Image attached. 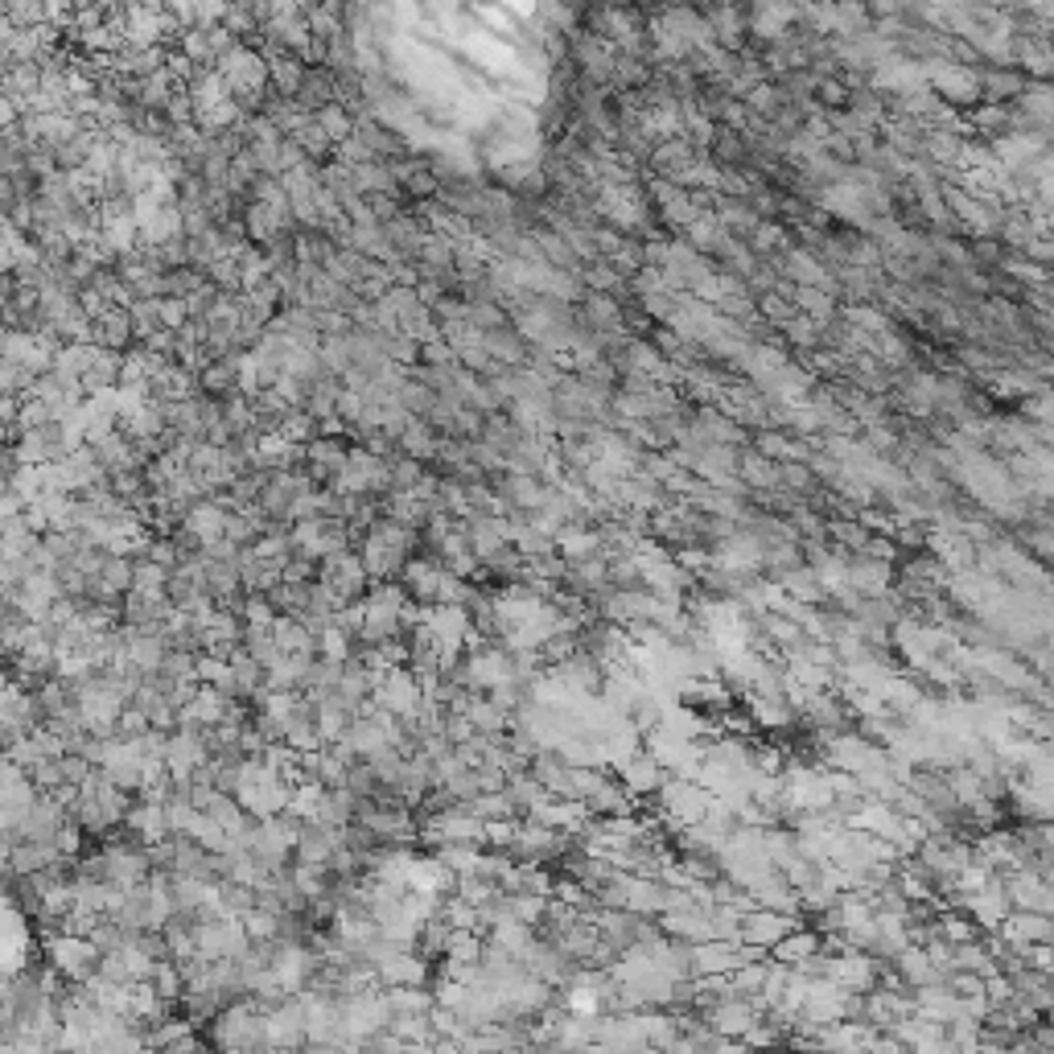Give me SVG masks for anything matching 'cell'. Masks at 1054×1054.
Here are the masks:
<instances>
[{
    "mask_svg": "<svg viewBox=\"0 0 1054 1054\" xmlns=\"http://www.w3.org/2000/svg\"><path fill=\"white\" fill-rule=\"evenodd\" d=\"M128 795L119 791V787H112V782L103 779V775H91V779L75 791V803H70V820L83 828V833L91 836H107L116 824H124V816H128Z\"/></svg>",
    "mask_w": 1054,
    "mask_h": 1054,
    "instance_id": "cell-1",
    "label": "cell"
},
{
    "mask_svg": "<svg viewBox=\"0 0 1054 1054\" xmlns=\"http://www.w3.org/2000/svg\"><path fill=\"white\" fill-rule=\"evenodd\" d=\"M697 1018L704 1021V1030H709L713 1038L742 1042V1038L749 1034V1026L763 1018V1005L749 1001V997H737V993H730V997H717V1001L704 1005Z\"/></svg>",
    "mask_w": 1054,
    "mask_h": 1054,
    "instance_id": "cell-2",
    "label": "cell"
},
{
    "mask_svg": "<svg viewBox=\"0 0 1054 1054\" xmlns=\"http://www.w3.org/2000/svg\"><path fill=\"white\" fill-rule=\"evenodd\" d=\"M371 704L379 713L396 717V721H409L416 709H421V684L412 680L409 667H396V672H383L379 684L371 692Z\"/></svg>",
    "mask_w": 1054,
    "mask_h": 1054,
    "instance_id": "cell-3",
    "label": "cell"
},
{
    "mask_svg": "<svg viewBox=\"0 0 1054 1054\" xmlns=\"http://www.w3.org/2000/svg\"><path fill=\"white\" fill-rule=\"evenodd\" d=\"M795 927H803V918L795 915H779V910H763L754 906L742 915V927H737V943H746L754 952H770L779 939H787Z\"/></svg>",
    "mask_w": 1054,
    "mask_h": 1054,
    "instance_id": "cell-4",
    "label": "cell"
},
{
    "mask_svg": "<svg viewBox=\"0 0 1054 1054\" xmlns=\"http://www.w3.org/2000/svg\"><path fill=\"white\" fill-rule=\"evenodd\" d=\"M882 969L885 964H878L869 952L845 948V952H836L833 960H828L824 981H833V985L845 988V993H869V988H878V981H882Z\"/></svg>",
    "mask_w": 1054,
    "mask_h": 1054,
    "instance_id": "cell-5",
    "label": "cell"
},
{
    "mask_svg": "<svg viewBox=\"0 0 1054 1054\" xmlns=\"http://www.w3.org/2000/svg\"><path fill=\"white\" fill-rule=\"evenodd\" d=\"M50 960L54 969L70 976V981H91L100 969V948L87 936H54L50 939Z\"/></svg>",
    "mask_w": 1054,
    "mask_h": 1054,
    "instance_id": "cell-6",
    "label": "cell"
},
{
    "mask_svg": "<svg viewBox=\"0 0 1054 1054\" xmlns=\"http://www.w3.org/2000/svg\"><path fill=\"white\" fill-rule=\"evenodd\" d=\"M610 775L618 779V787H622L627 795H634V800H651V795H655V791L664 787V779H667L664 766L655 763L646 749H639V754H634V758H627L622 766H614Z\"/></svg>",
    "mask_w": 1054,
    "mask_h": 1054,
    "instance_id": "cell-7",
    "label": "cell"
},
{
    "mask_svg": "<svg viewBox=\"0 0 1054 1054\" xmlns=\"http://www.w3.org/2000/svg\"><path fill=\"white\" fill-rule=\"evenodd\" d=\"M433 969L428 960H421L416 952H396L391 960H383L375 969V985L379 988H425Z\"/></svg>",
    "mask_w": 1054,
    "mask_h": 1054,
    "instance_id": "cell-8",
    "label": "cell"
},
{
    "mask_svg": "<svg viewBox=\"0 0 1054 1054\" xmlns=\"http://www.w3.org/2000/svg\"><path fill=\"white\" fill-rule=\"evenodd\" d=\"M91 342L95 346H103V351H116V355H124L128 346H137L133 342V322H128V309H119V306H107L91 322Z\"/></svg>",
    "mask_w": 1054,
    "mask_h": 1054,
    "instance_id": "cell-9",
    "label": "cell"
},
{
    "mask_svg": "<svg viewBox=\"0 0 1054 1054\" xmlns=\"http://www.w3.org/2000/svg\"><path fill=\"white\" fill-rule=\"evenodd\" d=\"M222 519H227V503H219V499H198V503L182 515V527L206 548L215 545V540H222Z\"/></svg>",
    "mask_w": 1054,
    "mask_h": 1054,
    "instance_id": "cell-10",
    "label": "cell"
},
{
    "mask_svg": "<svg viewBox=\"0 0 1054 1054\" xmlns=\"http://www.w3.org/2000/svg\"><path fill=\"white\" fill-rule=\"evenodd\" d=\"M1005 943H1051V915H1026V910H1009L1005 923L993 931Z\"/></svg>",
    "mask_w": 1054,
    "mask_h": 1054,
    "instance_id": "cell-11",
    "label": "cell"
},
{
    "mask_svg": "<svg viewBox=\"0 0 1054 1054\" xmlns=\"http://www.w3.org/2000/svg\"><path fill=\"white\" fill-rule=\"evenodd\" d=\"M820 948H824V939H820L816 931L803 923V927H795L791 936L779 939V943L770 948V960H775V964H782V969H800L803 960H807V955H816Z\"/></svg>",
    "mask_w": 1054,
    "mask_h": 1054,
    "instance_id": "cell-12",
    "label": "cell"
},
{
    "mask_svg": "<svg viewBox=\"0 0 1054 1054\" xmlns=\"http://www.w3.org/2000/svg\"><path fill=\"white\" fill-rule=\"evenodd\" d=\"M301 79H306V62L301 58H293V54H273L268 58V91H276L280 100H293Z\"/></svg>",
    "mask_w": 1054,
    "mask_h": 1054,
    "instance_id": "cell-13",
    "label": "cell"
},
{
    "mask_svg": "<svg viewBox=\"0 0 1054 1054\" xmlns=\"http://www.w3.org/2000/svg\"><path fill=\"white\" fill-rule=\"evenodd\" d=\"M779 589L795 606H820L824 602V589H820V581H816V573L807 569V564H800V569H791V573H782L779 577Z\"/></svg>",
    "mask_w": 1054,
    "mask_h": 1054,
    "instance_id": "cell-14",
    "label": "cell"
},
{
    "mask_svg": "<svg viewBox=\"0 0 1054 1054\" xmlns=\"http://www.w3.org/2000/svg\"><path fill=\"white\" fill-rule=\"evenodd\" d=\"M737 482H742V486L775 491V486H779V466L766 461L763 454H742V458H737Z\"/></svg>",
    "mask_w": 1054,
    "mask_h": 1054,
    "instance_id": "cell-15",
    "label": "cell"
},
{
    "mask_svg": "<svg viewBox=\"0 0 1054 1054\" xmlns=\"http://www.w3.org/2000/svg\"><path fill=\"white\" fill-rule=\"evenodd\" d=\"M396 445L404 449V458L428 461L433 458V449H437V437H433V425H425V421H409V428L396 437Z\"/></svg>",
    "mask_w": 1054,
    "mask_h": 1054,
    "instance_id": "cell-16",
    "label": "cell"
},
{
    "mask_svg": "<svg viewBox=\"0 0 1054 1054\" xmlns=\"http://www.w3.org/2000/svg\"><path fill=\"white\" fill-rule=\"evenodd\" d=\"M128 322H133V342H149L157 334V330H165L161 325V301H133L128 306Z\"/></svg>",
    "mask_w": 1054,
    "mask_h": 1054,
    "instance_id": "cell-17",
    "label": "cell"
},
{
    "mask_svg": "<svg viewBox=\"0 0 1054 1054\" xmlns=\"http://www.w3.org/2000/svg\"><path fill=\"white\" fill-rule=\"evenodd\" d=\"M313 119H318V128L325 133V140H330V145H342V140L355 137V116H351L346 107H339V103L322 107V112H318Z\"/></svg>",
    "mask_w": 1054,
    "mask_h": 1054,
    "instance_id": "cell-18",
    "label": "cell"
},
{
    "mask_svg": "<svg viewBox=\"0 0 1054 1054\" xmlns=\"http://www.w3.org/2000/svg\"><path fill=\"white\" fill-rule=\"evenodd\" d=\"M791 301H795V306H800L803 313H807L812 322H820V325L828 322V318H833V309H836V297L828 289H795V293H791Z\"/></svg>",
    "mask_w": 1054,
    "mask_h": 1054,
    "instance_id": "cell-19",
    "label": "cell"
},
{
    "mask_svg": "<svg viewBox=\"0 0 1054 1054\" xmlns=\"http://www.w3.org/2000/svg\"><path fill=\"white\" fill-rule=\"evenodd\" d=\"M276 433L293 445H309L313 437H318V421H313L309 412H285L280 425H276Z\"/></svg>",
    "mask_w": 1054,
    "mask_h": 1054,
    "instance_id": "cell-20",
    "label": "cell"
},
{
    "mask_svg": "<svg viewBox=\"0 0 1054 1054\" xmlns=\"http://www.w3.org/2000/svg\"><path fill=\"white\" fill-rule=\"evenodd\" d=\"M37 375H30L25 367H18L13 358L0 355V396H9V400H18V391H34Z\"/></svg>",
    "mask_w": 1054,
    "mask_h": 1054,
    "instance_id": "cell-21",
    "label": "cell"
},
{
    "mask_svg": "<svg viewBox=\"0 0 1054 1054\" xmlns=\"http://www.w3.org/2000/svg\"><path fill=\"white\" fill-rule=\"evenodd\" d=\"M779 482L782 486H791V491H807L816 478H812V470L803 466V461H782L779 466Z\"/></svg>",
    "mask_w": 1054,
    "mask_h": 1054,
    "instance_id": "cell-22",
    "label": "cell"
},
{
    "mask_svg": "<svg viewBox=\"0 0 1054 1054\" xmlns=\"http://www.w3.org/2000/svg\"><path fill=\"white\" fill-rule=\"evenodd\" d=\"M186 322H190L186 301H182V297H161V325H165V330H173V334H177V330H182V325H186Z\"/></svg>",
    "mask_w": 1054,
    "mask_h": 1054,
    "instance_id": "cell-23",
    "label": "cell"
},
{
    "mask_svg": "<svg viewBox=\"0 0 1054 1054\" xmlns=\"http://www.w3.org/2000/svg\"><path fill=\"white\" fill-rule=\"evenodd\" d=\"M758 309L766 313V322L782 325L787 318H791V301H782L779 293H763V297H758ZM779 325H775V330H779Z\"/></svg>",
    "mask_w": 1054,
    "mask_h": 1054,
    "instance_id": "cell-24",
    "label": "cell"
},
{
    "mask_svg": "<svg viewBox=\"0 0 1054 1054\" xmlns=\"http://www.w3.org/2000/svg\"><path fill=\"white\" fill-rule=\"evenodd\" d=\"M421 358H425L428 367H458V355H454V351H449L442 339L428 342V346H421Z\"/></svg>",
    "mask_w": 1054,
    "mask_h": 1054,
    "instance_id": "cell-25",
    "label": "cell"
},
{
    "mask_svg": "<svg viewBox=\"0 0 1054 1054\" xmlns=\"http://www.w3.org/2000/svg\"><path fill=\"white\" fill-rule=\"evenodd\" d=\"M589 285H594V293H602V289H618L622 285V276L614 273L610 264L606 260H594V273H589Z\"/></svg>",
    "mask_w": 1054,
    "mask_h": 1054,
    "instance_id": "cell-26",
    "label": "cell"
},
{
    "mask_svg": "<svg viewBox=\"0 0 1054 1054\" xmlns=\"http://www.w3.org/2000/svg\"><path fill=\"white\" fill-rule=\"evenodd\" d=\"M816 95H820L824 103H828V107H840V103L849 100L845 83H836V79H820V83H816Z\"/></svg>",
    "mask_w": 1054,
    "mask_h": 1054,
    "instance_id": "cell-27",
    "label": "cell"
},
{
    "mask_svg": "<svg viewBox=\"0 0 1054 1054\" xmlns=\"http://www.w3.org/2000/svg\"><path fill=\"white\" fill-rule=\"evenodd\" d=\"M140 1054H165V1051H140Z\"/></svg>",
    "mask_w": 1054,
    "mask_h": 1054,
    "instance_id": "cell-28",
    "label": "cell"
}]
</instances>
